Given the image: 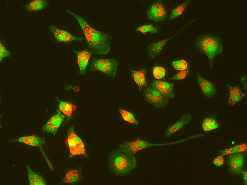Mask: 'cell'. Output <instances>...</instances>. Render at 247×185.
<instances>
[{"label":"cell","mask_w":247,"mask_h":185,"mask_svg":"<svg viewBox=\"0 0 247 185\" xmlns=\"http://www.w3.org/2000/svg\"><path fill=\"white\" fill-rule=\"evenodd\" d=\"M119 111L122 118L124 121L136 126L139 125V122L136 119L132 113L121 108L119 109Z\"/></svg>","instance_id":"4316f807"},{"label":"cell","mask_w":247,"mask_h":185,"mask_svg":"<svg viewBox=\"0 0 247 185\" xmlns=\"http://www.w3.org/2000/svg\"><path fill=\"white\" fill-rule=\"evenodd\" d=\"M176 35L166 39L149 44L148 46L147 49L149 57L150 58L153 59L160 55L166 43Z\"/></svg>","instance_id":"e0dca14e"},{"label":"cell","mask_w":247,"mask_h":185,"mask_svg":"<svg viewBox=\"0 0 247 185\" xmlns=\"http://www.w3.org/2000/svg\"><path fill=\"white\" fill-rule=\"evenodd\" d=\"M136 31L143 34L151 33L155 34L159 33L160 30L159 27L151 24H148L139 26L136 28Z\"/></svg>","instance_id":"484cf974"},{"label":"cell","mask_w":247,"mask_h":185,"mask_svg":"<svg viewBox=\"0 0 247 185\" xmlns=\"http://www.w3.org/2000/svg\"><path fill=\"white\" fill-rule=\"evenodd\" d=\"M49 30L56 40L59 42H69L82 40V38L74 36L68 32L58 29L55 25H51Z\"/></svg>","instance_id":"7c38bea8"},{"label":"cell","mask_w":247,"mask_h":185,"mask_svg":"<svg viewBox=\"0 0 247 185\" xmlns=\"http://www.w3.org/2000/svg\"><path fill=\"white\" fill-rule=\"evenodd\" d=\"M171 64L173 68L177 71L187 70L188 68V62L184 59L173 61Z\"/></svg>","instance_id":"f1b7e54d"},{"label":"cell","mask_w":247,"mask_h":185,"mask_svg":"<svg viewBox=\"0 0 247 185\" xmlns=\"http://www.w3.org/2000/svg\"><path fill=\"white\" fill-rule=\"evenodd\" d=\"M0 62L4 57H9L10 56V53L7 50L4 46L0 43Z\"/></svg>","instance_id":"1f68e13d"},{"label":"cell","mask_w":247,"mask_h":185,"mask_svg":"<svg viewBox=\"0 0 247 185\" xmlns=\"http://www.w3.org/2000/svg\"><path fill=\"white\" fill-rule=\"evenodd\" d=\"M150 85L157 89L169 99L174 98L173 84L163 81L154 80L151 81Z\"/></svg>","instance_id":"9a60e30c"},{"label":"cell","mask_w":247,"mask_h":185,"mask_svg":"<svg viewBox=\"0 0 247 185\" xmlns=\"http://www.w3.org/2000/svg\"><path fill=\"white\" fill-rule=\"evenodd\" d=\"M77 59L79 73L82 75L86 73L87 68L92 52L86 49L80 51L73 50Z\"/></svg>","instance_id":"4fadbf2b"},{"label":"cell","mask_w":247,"mask_h":185,"mask_svg":"<svg viewBox=\"0 0 247 185\" xmlns=\"http://www.w3.org/2000/svg\"><path fill=\"white\" fill-rule=\"evenodd\" d=\"M15 142H20L32 147H36L39 148L44 157L47 165L50 169L54 170L53 168L51 163L46 155L43 147L46 143L44 138L36 135L22 136L11 141Z\"/></svg>","instance_id":"52a82bcc"},{"label":"cell","mask_w":247,"mask_h":185,"mask_svg":"<svg viewBox=\"0 0 247 185\" xmlns=\"http://www.w3.org/2000/svg\"><path fill=\"white\" fill-rule=\"evenodd\" d=\"M59 101L58 109L69 120L73 112L75 110L76 106L71 103L61 101L58 99Z\"/></svg>","instance_id":"44dd1931"},{"label":"cell","mask_w":247,"mask_h":185,"mask_svg":"<svg viewBox=\"0 0 247 185\" xmlns=\"http://www.w3.org/2000/svg\"><path fill=\"white\" fill-rule=\"evenodd\" d=\"M242 174V177L243 181L245 185L247 184V170H246L243 171L241 173Z\"/></svg>","instance_id":"e575fe53"},{"label":"cell","mask_w":247,"mask_h":185,"mask_svg":"<svg viewBox=\"0 0 247 185\" xmlns=\"http://www.w3.org/2000/svg\"><path fill=\"white\" fill-rule=\"evenodd\" d=\"M165 69L161 66H155L153 69V74L154 77L157 80L164 78L165 75Z\"/></svg>","instance_id":"f546056e"},{"label":"cell","mask_w":247,"mask_h":185,"mask_svg":"<svg viewBox=\"0 0 247 185\" xmlns=\"http://www.w3.org/2000/svg\"><path fill=\"white\" fill-rule=\"evenodd\" d=\"M198 81L201 91L204 96L211 98L216 94L217 90L215 85L211 81L196 73Z\"/></svg>","instance_id":"5bb4252c"},{"label":"cell","mask_w":247,"mask_h":185,"mask_svg":"<svg viewBox=\"0 0 247 185\" xmlns=\"http://www.w3.org/2000/svg\"><path fill=\"white\" fill-rule=\"evenodd\" d=\"M27 175L29 185H45L47 183L40 175L33 171L28 165H26Z\"/></svg>","instance_id":"d6986e66"},{"label":"cell","mask_w":247,"mask_h":185,"mask_svg":"<svg viewBox=\"0 0 247 185\" xmlns=\"http://www.w3.org/2000/svg\"><path fill=\"white\" fill-rule=\"evenodd\" d=\"M143 95L146 101L158 108L165 107L169 101L168 98L150 85L144 89Z\"/></svg>","instance_id":"8992f818"},{"label":"cell","mask_w":247,"mask_h":185,"mask_svg":"<svg viewBox=\"0 0 247 185\" xmlns=\"http://www.w3.org/2000/svg\"><path fill=\"white\" fill-rule=\"evenodd\" d=\"M219 126V124L216 120L211 117L205 118L202 124V129L206 132H208L216 129Z\"/></svg>","instance_id":"d4e9b609"},{"label":"cell","mask_w":247,"mask_h":185,"mask_svg":"<svg viewBox=\"0 0 247 185\" xmlns=\"http://www.w3.org/2000/svg\"><path fill=\"white\" fill-rule=\"evenodd\" d=\"M66 11L76 19L90 51L100 55L108 54L111 50V37L92 27L80 15L69 10Z\"/></svg>","instance_id":"6da1fadb"},{"label":"cell","mask_w":247,"mask_h":185,"mask_svg":"<svg viewBox=\"0 0 247 185\" xmlns=\"http://www.w3.org/2000/svg\"><path fill=\"white\" fill-rule=\"evenodd\" d=\"M108 163L110 169L114 174L123 176L135 168L136 160L135 155L127 154L118 149L111 153Z\"/></svg>","instance_id":"7a4b0ae2"},{"label":"cell","mask_w":247,"mask_h":185,"mask_svg":"<svg viewBox=\"0 0 247 185\" xmlns=\"http://www.w3.org/2000/svg\"><path fill=\"white\" fill-rule=\"evenodd\" d=\"M198 49L207 57L210 66L212 68L215 57L220 54L223 47L220 39L211 35L204 34L198 37L195 42Z\"/></svg>","instance_id":"3957f363"},{"label":"cell","mask_w":247,"mask_h":185,"mask_svg":"<svg viewBox=\"0 0 247 185\" xmlns=\"http://www.w3.org/2000/svg\"><path fill=\"white\" fill-rule=\"evenodd\" d=\"M241 81L246 90L247 88V79L246 77L244 76L241 77Z\"/></svg>","instance_id":"836d02e7"},{"label":"cell","mask_w":247,"mask_h":185,"mask_svg":"<svg viewBox=\"0 0 247 185\" xmlns=\"http://www.w3.org/2000/svg\"><path fill=\"white\" fill-rule=\"evenodd\" d=\"M48 4L46 0H34L31 1L24 7L25 10L29 12L37 11L44 9Z\"/></svg>","instance_id":"7402d4cb"},{"label":"cell","mask_w":247,"mask_h":185,"mask_svg":"<svg viewBox=\"0 0 247 185\" xmlns=\"http://www.w3.org/2000/svg\"><path fill=\"white\" fill-rule=\"evenodd\" d=\"M80 179L79 174L76 170H69L65 174L62 181L69 184H73L77 183Z\"/></svg>","instance_id":"603a6c76"},{"label":"cell","mask_w":247,"mask_h":185,"mask_svg":"<svg viewBox=\"0 0 247 185\" xmlns=\"http://www.w3.org/2000/svg\"><path fill=\"white\" fill-rule=\"evenodd\" d=\"M245 154L239 152L230 154L228 158V166L230 172L235 175H239L243 171Z\"/></svg>","instance_id":"30bf717a"},{"label":"cell","mask_w":247,"mask_h":185,"mask_svg":"<svg viewBox=\"0 0 247 185\" xmlns=\"http://www.w3.org/2000/svg\"><path fill=\"white\" fill-rule=\"evenodd\" d=\"M191 116L190 114L183 115L178 121L168 127L165 136L169 137L182 129L185 125L190 121Z\"/></svg>","instance_id":"ac0fdd59"},{"label":"cell","mask_w":247,"mask_h":185,"mask_svg":"<svg viewBox=\"0 0 247 185\" xmlns=\"http://www.w3.org/2000/svg\"><path fill=\"white\" fill-rule=\"evenodd\" d=\"M146 14L149 20L157 23L164 21L167 17L165 7L161 1L153 3L147 10Z\"/></svg>","instance_id":"9c48e42d"},{"label":"cell","mask_w":247,"mask_h":185,"mask_svg":"<svg viewBox=\"0 0 247 185\" xmlns=\"http://www.w3.org/2000/svg\"><path fill=\"white\" fill-rule=\"evenodd\" d=\"M224 162L223 155H222L216 156L213 160V163L215 166L219 167L222 166Z\"/></svg>","instance_id":"d6a6232c"},{"label":"cell","mask_w":247,"mask_h":185,"mask_svg":"<svg viewBox=\"0 0 247 185\" xmlns=\"http://www.w3.org/2000/svg\"><path fill=\"white\" fill-rule=\"evenodd\" d=\"M228 86L229 91L228 103L230 105H234L246 97V94L238 86L228 84Z\"/></svg>","instance_id":"2e32d148"},{"label":"cell","mask_w":247,"mask_h":185,"mask_svg":"<svg viewBox=\"0 0 247 185\" xmlns=\"http://www.w3.org/2000/svg\"><path fill=\"white\" fill-rule=\"evenodd\" d=\"M65 116L58 109L56 113L51 117L43 125L42 130L44 133L55 135L65 120Z\"/></svg>","instance_id":"8fae6325"},{"label":"cell","mask_w":247,"mask_h":185,"mask_svg":"<svg viewBox=\"0 0 247 185\" xmlns=\"http://www.w3.org/2000/svg\"><path fill=\"white\" fill-rule=\"evenodd\" d=\"M65 143L69 149V158L77 155H83L87 157L84 144L75 133L72 126H70L67 130V135Z\"/></svg>","instance_id":"5b68a950"},{"label":"cell","mask_w":247,"mask_h":185,"mask_svg":"<svg viewBox=\"0 0 247 185\" xmlns=\"http://www.w3.org/2000/svg\"><path fill=\"white\" fill-rule=\"evenodd\" d=\"M132 76L134 81L137 84L140 90L143 87H146L147 83L145 79L146 69L144 68L141 70L135 71L130 69Z\"/></svg>","instance_id":"ffe728a7"},{"label":"cell","mask_w":247,"mask_h":185,"mask_svg":"<svg viewBox=\"0 0 247 185\" xmlns=\"http://www.w3.org/2000/svg\"><path fill=\"white\" fill-rule=\"evenodd\" d=\"M247 149V145L242 143L236 146L228 149H226L222 152V155H225L245 151Z\"/></svg>","instance_id":"83f0119b"},{"label":"cell","mask_w":247,"mask_h":185,"mask_svg":"<svg viewBox=\"0 0 247 185\" xmlns=\"http://www.w3.org/2000/svg\"><path fill=\"white\" fill-rule=\"evenodd\" d=\"M118 67L117 61L114 59L94 58L90 64V69L92 72H100L107 76L113 78L116 73Z\"/></svg>","instance_id":"277c9868"},{"label":"cell","mask_w":247,"mask_h":185,"mask_svg":"<svg viewBox=\"0 0 247 185\" xmlns=\"http://www.w3.org/2000/svg\"><path fill=\"white\" fill-rule=\"evenodd\" d=\"M189 73L188 70L180 71L174 75L171 79L176 80L183 79L187 76Z\"/></svg>","instance_id":"4dcf8cb0"},{"label":"cell","mask_w":247,"mask_h":185,"mask_svg":"<svg viewBox=\"0 0 247 185\" xmlns=\"http://www.w3.org/2000/svg\"><path fill=\"white\" fill-rule=\"evenodd\" d=\"M160 144L151 143L137 138L132 142H126L120 144L118 149L127 154L135 155L137 152L142 150L149 147L159 146Z\"/></svg>","instance_id":"ba28073f"},{"label":"cell","mask_w":247,"mask_h":185,"mask_svg":"<svg viewBox=\"0 0 247 185\" xmlns=\"http://www.w3.org/2000/svg\"><path fill=\"white\" fill-rule=\"evenodd\" d=\"M190 2V0L186 1L172 9L170 10V13L168 19L169 20H173L181 15Z\"/></svg>","instance_id":"cb8c5ba5"}]
</instances>
